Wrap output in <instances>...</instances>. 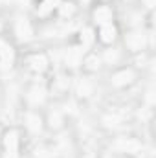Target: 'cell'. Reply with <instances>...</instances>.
Wrapping results in <instances>:
<instances>
[{"label":"cell","mask_w":156,"mask_h":158,"mask_svg":"<svg viewBox=\"0 0 156 158\" xmlns=\"http://www.w3.org/2000/svg\"><path fill=\"white\" fill-rule=\"evenodd\" d=\"M123 42L132 55L140 52H147L149 48H153V33H145L142 28H130L123 35Z\"/></svg>","instance_id":"cell-1"},{"label":"cell","mask_w":156,"mask_h":158,"mask_svg":"<svg viewBox=\"0 0 156 158\" xmlns=\"http://www.w3.org/2000/svg\"><path fill=\"white\" fill-rule=\"evenodd\" d=\"M110 149L117 155H140L143 151V142L136 136H117L112 140Z\"/></svg>","instance_id":"cell-2"},{"label":"cell","mask_w":156,"mask_h":158,"mask_svg":"<svg viewBox=\"0 0 156 158\" xmlns=\"http://www.w3.org/2000/svg\"><path fill=\"white\" fill-rule=\"evenodd\" d=\"M2 149L4 158H20V132L18 129H7L2 134Z\"/></svg>","instance_id":"cell-3"},{"label":"cell","mask_w":156,"mask_h":158,"mask_svg":"<svg viewBox=\"0 0 156 158\" xmlns=\"http://www.w3.org/2000/svg\"><path fill=\"white\" fill-rule=\"evenodd\" d=\"M136 70L132 68V66H121V68H117L112 72V76H110V85L117 88V90H123V88H129V86H132L134 83H136Z\"/></svg>","instance_id":"cell-4"},{"label":"cell","mask_w":156,"mask_h":158,"mask_svg":"<svg viewBox=\"0 0 156 158\" xmlns=\"http://www.w3.org/2000/svg\"><path fill=\"white\" fill-rule=\"evenodd\" d=\"M26 68L35 76H42L50 70V57L44 52H33L26 57Z\"/></svg>","instance_id":"cell-5"},{"label":"cell","mask_w":156,"mask_h":158,"mask_svg":"<svg viewBox=\"0 0 156 158\" xmlns=\"http://www.w3.org/2000/svg\"><path fill=\"white\" fill-rule=\"evenodd\" d=\"M22 123H24V129L30 132V134H40L42 131H44V118L40 116L39 112L35 110V109H28L26 112H24V116H22Z\"/></svg>","instance_id":"cell-6"},{"label":"cell","mask_w":156,"mask_h":158,"mask_svg":"<svg viewBox=\"0 0 156 158\" xmlns=\"http://www.w3.org/2000/svg\"><path fill=\"white\" fill-rule=\"evenodd\" d=\"M114 9L112 6L109 4H97L94 9H92V22L94 26H105V24H112L114 22Z\"/></svg>","instance_id":"cell-7"},{"label":"cell","mask_w":156,"mask_h":158,"mask_svg":"<svg viewBox=\"0 0 156 158\" xmlns=\"http://www.w3.org/2000/svg\"><path fill=\"white\" fill-rule=\"evenodd\" d=\"M117 37H119V30H117V26L114 22H112V24L99 26V28L96 30V40L101 42L103 46H114Z\"/></svg>","instance_id":"cell-8"},{"label":"cell","mask_w":156,"mask_h":158,"mask_svg":"<svg viewBox=\"0 0 156 158\" xmlns=\"http://www.w3.org/2000/svg\"><path fill=\"white\" fill-rule=\"evenodd\" d=\"M13 30H15V35H17V39L20 40V42H28V40L33 39V35H35L33 24H31V20L28 17H18L15 20Z\"/></svg>","instance_id":"cell-9"},{"label":"cell","mask_w":156,"mask_h":158,"mask_svg":"<svg viewBox=\"0 0 156 158\" xmlns=\"http://www.w3.org/2000/svg\"><path fill=\"white\" fill-rule=\"evenodd\" d=\"M81 66L84 72L88 74H94V72H99L103 68V61H101V55L97 52H84L83 55V61H81Z\"/></svg>","instance_id":"cell-10"},{"label":"cell","mask_w":156,"mask_h":158,"mask_svg":"<svg viewBox=\"0 0 156 158\" xmlns=\"http://www.w3.org/2000/svg\"><path fill=\"white\" fill-rule=\"evenodd\" d=\"M46 99H48V92H46V88H44V86L33 85V86L26 92V101H28L33 109L42 107V105L46 103Z\"/></svg>","instance_id":"cell-11"},{"label":"cell","mask_w":156,"mask_h":158,"mask_svg":"<svg viewBox=\"0 0 156 158\" xmlns=\"http://www.w3.org/2000/svg\"><path fill=\"white\" fill-rule=\"evenodd\" d=\"M64 121H66V116H64V110L61 109H51L46 118H44V125L51 131H61L64 127Z\"/></svg>","instance_id":"cell-12"},{"label":"cell","mask_w":156,"mask_h":158,"mask_svg":"<svg viewBox=\"0 0 156 158\" xmlns=\"http://www.w3.org/2000/svg\"><path fill=\"white\" fill-rule=\"evenodd\" d=\"M84 52L86 50L83 46H72V48H68L64 52V66L66 68H77V66H81Z\"/></svg>","instance_id":"cell-13"},{"label":"cell","mask_w":156,"mask_h":158,"mask_svg":"<svg viewBox=\"0 0 156 158\" xmlns=\"http://www.w3.org/2000/svg\"><path fill=\"white\" fill-rule=\"evenodd\" d=\"M15 61V50L13 46L4 39L0 37V66L2 68H9Z\"/></svg>","instance_id":"cell-14"},{"label":"cell","mask_w":156,"mask_h":158,"mask_svg":"<svg viewBox=\"0 0 156 158\" xmlns=\"http://www.w3.org/2000/svg\"><path fill=\"white\" fill-rule=\"evenodd\" d=\"M99 55H101L103 64H109V66H117V64H121V59H123L121 50L116 48V46H107V48L103 50V53H99Z\"/></svg>","instance_id":"cell-15"},{"label":"cell","mask_w":156,"mask_h":158,"mask_svg":"<svg viewBox=\"0 0 156 158\" xmlns=\"http://www.w3.org/2000/svg\"><path fill=\"white\" fill-rule=\"evenodd\" d=\"M94 81L90 77H81L77 81V85H76V94H77L79 98H83V99H86V98H90L92 94H94Z\"/></svg>","instance_id":"cell-16"},{"label":"cell","mask_w":156,"mask_h":158,"mask_svg":"<svg viewBox=\"0 0 156 158\" xmlns=\"http://www.w3.org/2000/svg\"><path fill=\"white\" fill-rule=\"evenodd\" d=\"M63 0H40L39 4H37V15L39 17H50L53 11H57V7H59V4H61Z\"/></svg>","instance_id":"cell-17"},{"label":"cell","mask_w":156,"mask_h":158,"mask_svg":"<svg viewBox=\"0 0 156 158\" xmlns=\"http://www.w3.org/2000/svg\"><path fill=\"white\" fill-rule=\"evenodd\" d=\"M79 35H81V37H79V46H83L84 50H86V48H90V46L96 42V30H94L92 26L83 28Z\"/></svg>","instance_id":"cell-18"},{"label":"cell","mask_w":156,"mask_h":158,"mask_svg":"<svg viewBox=\"0 0 156 158\" xmlns=\"http://www.w3.org/2000/svg\"><path fill=\"white\" fill-rule=\"evenodd\" d=\"M76 11H77L76 4L74 2H66V0H63L59 4V7H57V13H59L61 19H72L76 15Z\"/></svg>","instance_id":"cell-19"},{"label":"cell","mask_w":156,"mask_h":158,"mask_svg":"<svg viewBox=\"0 0 156 158\" xmlns=\"http://www.w3.org/2000/svg\"><path fill=\"white\" fill-rule=\"evenodd\" d=\"M132 63L136 68H145L149 64V53L147 52H140V53H134L132 57Z\"/></svg>","instance_id":"cell-20"},{"label":"cell","mask_w":156,"mask_h":158,"mask_svg":"<svg viewBox=\"0 0 156 158\" xmlns=\"http://www.w3.org/2000/svg\"><path fill=\"white\" fill-rule=\"evenodd\" d=\"M142 6H143V9H147V11H153L156 6V0H142Z\"/></svg>","instance_id":"cell-21"},{"label":"cell","mask_w":156,"mask_h":158,"mask_svg":"<svg viewBox=\"0 0 156 158\" xmlns=\"http://www.w3.org/2000/svg\"><path fill=\"white\" fill-rule=\"evenodd\" d=\"M79 158H97V156H96L94 153H90V151H86V153H83V155H81Z\"/></svg>","instance_id":"cell-22"},{"label":"cell","mask_w":156,"mask_h":158,"mask_svg":"<svg viewBox=\"0 0 156 158\" xmlns=\"http://www.w3.org/2000/svg\"><path fill=\"white\" fill-rule=\"evenodd\" d=\"M97 2H99V4H109L110 0H97Z\"/></svg>","instance_id":"cell-23"},{"label":"cell","mask_w":156,"mask_h":158,"mask_svg":"<svg viewBox=\"0 0 156 158\" xmlns=\"http://www.w3.org/2000/svg\"><path fill=\"white\" fill-rule=\"evenodd\" d=\"M2 31H4V22L0 20V33H2Z\"/></svg>","instance_id":"cell-24"},{"label":"cell","mask_w":156,"mask_h":158,"mask_svg":"<svg viewBox=\"0 0 156 158\" xmlns=\"http://www.w3.org/2000/svg\"><path fill=\"white\" fill-rule=\"evenodd\" d=\"M79 2H83V4H90V0H79Z\"/></svg>","instance_id":"cell-25"},{"label":"cell","mask_w":156,"mask_h":158,"mask_svg":"<svg viewBox=\"0 0 156 158\" xmlns=\"http://www.w3.org/2000/svg\"><path fill=\"white\" fill-rule=\"evenodd\" d=\"M2 2H4V0H0V6H2Z\"/></svg>","instance_id":"cell-26"}]
</instances>
